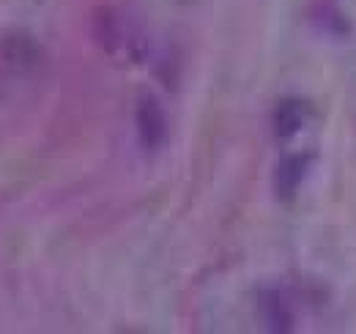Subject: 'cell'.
<instances>
[{
  "mask_svg": "<svg viewBox=\"0 0 356 334\" xmlns=\"http://www.w3.org/2000/svg\"><path fill=\"white\" fill-rule=\"evenodd\" d=\"M39 61V47L25 33H8L0 39V63L8 72H28Z\"/></svg>",
  "mask_w": 356,
  "mask_h": 334,
  "instance_id": "7a4b0ae2",
  "label": "cell"
},
{
  "mask_svg": "<svg viewBox=\"0 0 356 334\" xmlns=\"http://www.w3.org/2000/svg\"><path fill=\"white\" fill-rule=\"evenodd\" d=\"M305 116H307L305 102H299V99H285V102H280L277 110H274V132H277V137H280V140L293 137V134L302 129V124H305Z\"/></svg>",
  "mask_w": 356,
  "mask_h": 334,
  "instance_id": "277c9868",
  "label": "cell"
},
{
  "mask_svg": "<svg viewBox=\"0 0 356 334\" xmlns=\"http://www.w3.org/2000/svg\"><path fill=\"white\" fill-rule=\"evenodd\" d=\"M307 165H310V157H299V154L282 157V162L277 167V178H274L277 192H280L282 200H291V198L299 192L302 178H305V173H307Z\"/></svg>",
  "mask_w": 356,
  "mask_h": 334,
  "instance_id": "3957f363",
  "label": "cell"
},
{
  "mask_svg": "<svg viewBox=\"0 0 356 334\" xmlns=\"http://www.w3.org/2000/svg\"><path fill=\"white\" fill-rule=\"evenodd\" d=\"M137 134L148 151L162 148V143L168 137V118L154 96H143L137 104Z\"/></svg>",
  "mask_w": 356,
  "mask_h": 334,
  "instance_id": "6da1fadb",
  "label": "cell"
}]
</instances>
